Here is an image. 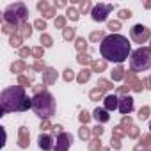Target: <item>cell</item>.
Listing matches in <instances>:
<instances>
[{
  "label": "cell",
  "mask_w": 151,
  "mask_h": 151,
  "mask_svg": "<svg viewBox=\"0 0 151 151\" xmlns=\"http://www.w3.org/2000/svg\"><path fill=\"white\" fill-rule=\"evenodd\" d=\"M20 34H22L23 37H30V34H32V27H30V23H23V25H20Z\"/></svg>",
  "instance_id": "5bb4252c"
},
{
  "label": "cell",
  "mask_w": 151,
  "mask_h": 151,
  "mask_svg": "<svg viewBox=\"0 0 151 151\" xmlns=\"http://www.w3.org/2000/svg\"><path fill=\"white\" fill-rule=\"evenodd\" d=\"M112 9H114L112 4H96L93 7V11H91V16H93L94 22H105Z\"/></svg>",
  "instance_id": "52a82bcc"
},
{
  "label": "cell",
  "mask_w": 151,
  "mask_h": 151,
  "mask_svg": "<svg viewBox=\"0 0 151 151\" xmlns=\"http://www.w3.org/2000/svg\"><path fill=\"white\" fill-rule=\"evenodd\" d=\"M91 39H93V41H98V39H101V41H103V39H105V36H103V32H93V34H91Z\"/></svg>",
  "instance_id": "4316f807"
},
{
  "label": "cell",
  "mask_w": 151,
  "mask_h": 151,
  "mask_svg": "<svg viewBox=\"0 0 151 151\" xmlns=\"http://www.w3.org/2000/svg\"><path fill=\"white\" fill-rule=\"evenodd\" d=\"M89 77H91V71H89V69H84V71L80 73V77H78V82H80V84H84V82H87V80H89Z\"/></svg>",
  "instance_id": "ac0fdd59"
},
{
  "label": "cell",
  "mask_w": 151,
  "mask_h": 151,
  "mask_svg": "<svg viewBox=\"0 0 151 151\" xmlns=\"http://www.w3.org/2000/svg\"><path fill=\"white\" fill-rule=\"evenodd\" d=\"M130 68L135 73L147 71L151 68V48L149 46H140L132 52L130 55Z\"/></svg>",
  "instance_id": "5b68a950"
},
{
  "label": "cell",
  "mask_w": 151,
  "mask_h": 151,
  "mask_svg": "<svg viewBox=\"0 0 151 151\" xmlns=\"http://www.w3.org/2000/svg\"><path fill=\"white\" fill-rule=\"evenodd\" d=\"M48 128H50L48 121H43V123H41V130H48Z\"/></svg>",
  "instance_id": "f35d334b"
},
{
  "label": "cell",
  "mask_w": 151,
  "mask_h": 151,
  "mask_svg": "<svg viewBox=\"0 0 151 151\" xmlns=\"http://www.w3.org/2000/svg\"><path fill=\"white\" fill-rule=\"evenodd\" d=\"M130 16H132V11H130V9H121V11H119V18H121V20H126V18H130Z\"/></svg>",
  "instance_id": "603a6c76"
},
{
  "label": "cell",
  "mask_w": 151,
  "mask_h": 151,
  "mask_svg": "<svg viewBox=\"0 0 151 151\" xmlns=\"http://www.w3.org/2000/svg\"><path fill=\"white\" fill-rule=\"evenodd\" d=\"M147 151H151V149H147Z\"/></svg>",
  "instance_id": "ee69618b"
},
{
  "label": "cell",
  "mask_w": 151,
  "mask_h": 151,
  "mask_svg": "<svg viewBox=\"0 0 151 151\" xmlns=\"http://www.w3.org/2000/svg\"><path fill=\"white\" fill-rule=\"evenodd\" d=\"M89 9H91V4H89V2L82 4V11H89Z\"/></svg>",
  "instance_id": "74e56055"
},
{
  "label": "cell",
  "mask_w": 151,
  "mask_h": 151,
  "mask_svg": "<svg viewBox=\"0 0 151 151\" xmlns=\"http://www.w3.org/2000/svg\"><path fill=\"white\" fill-rule=\"evenodd\" d=\"M41 43H43V46H52V37L46 36V34H43L41 36Z\"/></svg>",
  "instance_id": "d4e9b609"
},
{
  "label": "cell",
  "mask_w": 151,
  "mask_h": 151,
  "mask_svg": "<svg viewBox=\"0 0 151 151\" xmlns=\"http://www.w3.org/2000/svg\"><path fill=\"white\" fill-rule=\"evenodd\" d=\"M93 117H94L98 123H107V121L110 119V114H109V110H107L105 107H98V109H94Z\"/></svg>",
  "instance_id": "7c38bea8"
},
{
  "label": "cell",
  "mask_w": 151,
  "mask_h": 151,
  "mask_svg": "<svg viewBox=\"0 0 151 151\" xmlns=\"http://www.w3.org/2000/svg\"><path fill=\"white\" fill-rule=\"evenodd\" d=\"M64 78H66L68 82H69V80L73 78V71H71V69H66V75H64Z\"/></svg>",
  "instance_id": "d6a6232c"
},
{
  "label": "cell",
  "mask_w": 151,
  "mask_h": 151,
  "mask_svg": "<svg viewBox=\"0 0 151 151\" xmlns=\"http://www.w3.org/2000/svg\"><path fill=\"white\" fill-rule=\"evenodd\" d=\"M37 146H39V149H43V151H53L55 142H53L52 135H48V133H41L39 139H37Z\"/></svg>",
  "instance_id": "30bf717a"
},
{
  "label": "cell",
  "mask_w": 151,
  "mask_h": 151,
  "mask_svg": "<svg viewBox=\"0 0 151 151\" xmlns=\"http://www.w3.org/2000/svg\"><path fill=\"white\" fill-rule=\"evenodd\" d=\"M32 110L43 121H48L55 114V98L50 91H37L32 96Z\"/></svg>",
  "instance_id": "3957f363"
},
{
  "label": "cell",
  "mask_w": 151,
  "mask_h": 151,
  "mask_svg": "<svg viewBox=\"0 0 151 151\" xmlns=\"http://www.w3.org/2000/svg\"><path fill=\"white\" fill-rule=\"evenodd\" d=\"M53 78H55V73H53V69H46V77L43 78L46 84H52L53 82Z\"/></svg>",
  "instance_id": "44dd1931"
},
{
  "label": "cell",
  "mask_w": 151,
  "mask_h": 151,
  "mask_svg": "<svg viewBox=\"0 0 151 151\" xmlns=\"http://www.w3.org/2000/svg\"><path fill=\"white\" fill-rule=\"evenodd\" d=\"M94 133H96V135H101V133H103V128H101V126H96Z\"/></svg>",
  "instance_id": "ab89813d"
},
{
  "label": "cell",
  "mask_w": 151,
  "mask_h": 151,
  "mask_svg": "<svg viewBox=\"0 0 151 151\" xmlns=\"http://www.w3.org/2000/svg\"><path fill=\"white\" fill-rule=\"evenodd\" d=\"M34 27H36V29H39V30H45V29H46V22H45V20H36Z\"/></svg>",
  "instance_id": "484cf974"
},
{
  "label": "cell",
  "mask_w": 151,
  "mask_h": 151,
  "mask_svg": "<svg viewBox=\"0 0 151 151\" xmlns=\"http://www.w3.org/2000/svg\"><path fill=\"white\" fill-rule=\"evenodd\" d=\"M117 109H119V112H121L123 116L132 114V112H133V98H132V96H121Z\"/></svg>",
  "instance_id": "9c48e42d"
},
{
  "label": "cell",
  "mask_w": 151,
  "mask_h": 151,
  "mask_svg": "<svg viewBox=\"0 0 151 151\" xmlns=\"http://www.w3.org/2000/svg\"><path fill=\"white\" fill-rule=\"evenodd\" d=\"M149 84H151V78H149Z\"/></svg>",
  "instance_id": "7bdbcfd3"
},
{
  "label": "cell",
  "mask_w": 151,
  "mask_h": 151,
  "mask_svg": "<svg viewBox=\"0 0 151 151\" xmlns=\"http://www.w3.org/2000/svg\"><path fill=\"white\" fill-rule=\"evenodd\" d=\"M41 53H43V50H41V48H36V50H34V55H37V57H41Z\"/></svg>",
  "instance_id": "60d3db41"
},
{
  "label": "cell",
  "mask_w": 151,
  "mask_h": 151,
  "mask_svg": "<svg viewBox=\"0 0 151 151\" xmlns=\"http://www.w3.org/2000/svg\"><path fill=\"white\" fill-rule=\"evenodd\" d=\"M73 144V135L68 133V132H60L57 135V140H55V146H53V151H68Z\"/></svg>",
  "instance_id": "ba28073f"
},
{
  "label": "cell",
  "mask_w": 151,
  "mask_h": 151,
  "mask_svg": "<svg viewBox=\"0 0 151 151\" xmlns=\"http://www.w3.org/2000/svg\"><path fill=\"white\" fill-rule=\"evenodd\" d=\"M103 68H105L103 62H94V69H103Z\"/></svg>",
  "instance_id": "8d00e7d4"
},
{
  "label": "cell",
  "mask_w": 151,
  "mask_h": 151,
  "mask_svg": "<svg viewBox=\"0 0 151 151\" xmlns=\"http://www.w3.org/2000/svg\"><path fill=\"white\" fill-rule=\"evenodd\" d=\"M9 45H11L13 48H18V46L22 45V37H20V36H14V34H13V36L9 37Z\"/></svg>",
  "instance_id": "2e32d148"
},
{
  "label": "cell",
  "mask_w": 151,
  "mask_h": 151,
  "mask_svg": "<svg viewBox=\"0 0 151 151\" xmlns=\"http://www.w3.org/2000/svg\"><path fill=\"white\" fill-rule=\"evenodd\" d=\"M123 71H124V69H123L121 66H119L117 69H114V71H112V78H114V80H121V78H123Z\"/></svg>",
  "instance_id": "ffe728a7"
},
{
  "label": "cell",
  "mask_w": 151,
  "mask_h": 151,
  "mask_svg": "<svg viewBox=\"0 0 151 151\" xmlns=\"http://www.w3.org/2000/svg\"><path fill=\"white\" fill-rule=\"evenodd\" d=\"M73 37H75V29L66 27V29H64V39H66V41H71Z\"/></svg>",
  "instance_id": "d6986e66"
},
{
  "label": "cell",
  "mask_w": 151,
  "mask_h": 151,
  "mask_svg": "<svg viewBox=\"0 0 151 151\" xmlns=\"http://www.w3.org/2000/svg\"><path fill=\"white\" fill-rule=\"evenodd\" d=\"M23 69H25V64L23 62H13L11 64V71L13 73H22Z\"/></svg>",
  "instance_id": "e0dca14e"
},
{
  "label": "cell",
  "mask_w": 151,
  "mask_h": 151,
  "mask_svg": "<svg viewBox=\"0 0 151 151\" xmlns=\"http://www.w3.org/2000/svg\"><path fill=\"white\" fill-rule=\"evenodd\" d=\"M18 80H20V86H23V87H25V86H29V84H30V80H29V78H25V77H20V78H18Z\"/></svg>",
  "instance_id": "4dcf8cb0"
},
{
  "label": "cell",
  "mask_w": 151,
  "mask_h": 151,
  "mask_svg": "<svg viewBox=\"0 0 151 151\" xmlns=\"http://www.w3.org/2000/svg\"><path fill=\"white\" fill-rule=\"evenodd\" d=\"M55 27H60V29H66V27H64V18H57V20H55Z\"/></svg>",
  "instance_id": "f546056e"
},
{
  "label": "cell",
  "mask_w": 151,
  "mask_h": 151,
  "mask_svg": "<svg viewBox=\"0 0 151 151\" xmlns=\"http://www.w3.org/2000/svg\"><path fill=\"white\" fill-rule=\"evenodd\" d=\"M89 119H91V116H89V112H87V110H84V112L80 114V121H82V123H87Z\"/></svg>",
  "instance_id": "f1b7e54d"
},
{
  "label": "cell",
  "mask_w": 151,
  "mask_h": 151,
  "mask_svg": "<svg viewBox=\"0 0 151 151\" xmlns=\"http://www.w3.org/2000/svg\"><path fill=\"white\" fill-rule=\"evenodd\" d=\"M29 53H30L29 48H22V50H20V55H22V57H25V55H29Z\"/></svg>",
  "instance_id": "e575fe53"
},
{
  "label": "cell",
  "mask_w": 151,
  "mask_h": 151,
  "mask_svg": "<svg viewBox=\"0 0 151 151\" xmlns=\"http://www.w3.org/2000/svg\"><path fill=\"white\" fill-rule=\"evenodd\" d=\"M18 144H20L22 147H27V146H29V135H27V130H25V128L22 130V135H20V142H18Z\"/></svg>",
  "instance_id": "9a60e30c"
},
{
  "label": "cell",
  "mask_w": 151,
  "mask_h": 151,
  "mask_svg": "<svg viewBox=\"0 0 151 151\" xmlns=\"http://www.w3.org/2000/svg\"><path fill=\"white\" fill-rule=\"evenodd\" d=\"M68 18H71L73 22H77V20H78V11L73 9V7H69V9H68Z\"/></svg>",
  "instance_id": "7402d4cb"
},
{
  "label": "cell",
  "mask_w": 151,
  "mask_h": 151,
  "mask_svg": "<svg viewBox=\"0 0 151 151\" xmlns=\"http://www.w3.org/2000/svg\"><path fill=\"white\" fill-rule=\"evenodd\" d=\"M77 46H78V48L82 50V48L86 46V39H82V37H80V39H77Z\"/></svg>",
  "instance_id": "836d02e7"
},
{
  "label": "cell",
  "mask_w": 151,
  "mask_h": 151,
  "mask_svg": "<svg viewBox=\"0 0 151 151\" xmlns=\"http://www.w3.org/2000/svg\"><path fill=\"white\" fill-rule=\"evenodd\" d=\"M37 9H39V11H45V14H43L45 18H52V16H53V9L48 7L46 2H39V4H37Z\"/></svg>",
  "instance_id": "4fadbf2b"
},
{
  "label": "cell",
  "mask_w": 151,
  "mask_h": 151,
  "mask_svg": "<svg viewBox=\"0 0 151 151\" xmlns=\"http://www.w3.org/2000/svg\"><path fill=\"white\" fill-rule=\"evenodd\" d=\"M78 60H80L82 64H84V62H89V55H80V57H78Z\"/></svg>",
  "instance_id": "d590c367"
},
{
  "label": "cell",
  "mask_w": 151,
  "mask_h": 151,
  "mask_svg": "<svg viewBox=\"0 0 151 151\" xmlns=\"http://www.w3.org/2000/svg\"><path fill=\"white\" fill-rule=\"evenodd\" d=\"M130 37H132V41H133V43L142 45V43H146V41L151 37V30H149L146 25L137 23V25H133V27H132V30H130Z\"/></svg>",
  "instance_id": "8992f818"
},
{
  "label": "cell",
  "mask_w": 151,
  "mask_h": 151,
  "mask_svg": "<svg viewBox=\"0 0 151 151\" xmlns=\"http://www.w3.org/2000/svg\"><path fill=\"white\" fill-rule=\"evenodd\" d=\"M103 105H105V109L110 112V110H116L117 107H119V98L116 96V94H107L105 96V100H103Z\"/></svg>",
  "instance_id": "8fae6325"
},
{
  "label": "cell",
  "mask_w": 151,
  "mask_h": 151,
  "mask_svg": "<svg viewBox=\"0 0 151 151\" xmlns=\"http://www.w3.org/2000/svg\"><path fill=\"white\" fill-rule=\"evenodd\" d=\"M80 137H82V139H87V137H89V130H86V126L80 130Z\"/></svg>",
  "instance_id": "1f68e13d"
},
{
  "label": "cell",
  "mask_w": 151,
  "mask_h": 151,
  "mask_svg": "<svg viewBox=\"0 0 151 151\" xmlns=\"http://www.w3.org/2000/svg\"><path fill=\"white\" fill-rule=\"evenodd\" d=\"M2 20H4V23L13 25V27L23 25L29 20V9H27V6L23 2H14V4H11V6H7L4 9Z\"/></svg>",
  "instance_id": "277c9868"
},
{
  "label": "cell",
  "mask_w": 151,
  "mask_h": 151,
  "mask_svg": "<svg viewBox=\"0 0 151 151\" xmlns=\"http://www.w3.org/2000/svg\"><path fill=\"white\" fill-rule=\"evenodd\" d=\"M119 27H121V23H119V22H109V29L112 30V34H114V32H117V30H119Z\"/></svg>",
  "instance_id": "cb8c5ba5"
},
{
  "label": "cell",
  "mask_w": 151,
  "mask_h": 151,
  "mask_svg": "<svg viewBox=\"0 0 151 151\" xmlns=\"http://www.w3.org/2000/svg\"><path fill=\"white\" fill-rule=\"evenodd\" d=\"M0 107H2V116L9 112H27L32 109V98L27 96L23 86H11L0 94Z\"/></svg>",
  "instance_id": "7a4b0ae2"
},
{
  "label": "cell",
  "mask_w": 151,
  "mask_h": 151,
  "mask_svg": "<svg viewBox=\"0 0 151 151\" xmlns=\"http://www.w3.org/2000/svg\"><path fill=\"white\" fill-rule=\"evenodd\" d=\"M147 114H149V109H147V107H144V109H140L139 117H140V119H146V117H147Z\"/></svg>",
  "instance_id": "83f0119b"
},
{
  "label": "cell",
  "mask_w": 151,
  "mask_h": 151,
  "mask_svg": "<svg viewBox=\"0 0 151 151\" xmlns=\"http://www.w3.org/2000/svg\"><path fill=\"white\" fill-rule=\"evenodd\" d=\"M100 53L109 62L123 64L132 55V46H130L128 37H124L121 34H110V36H105V39L101 41Z\"/></svg>",
  "instance_id": "6da1fadb"
},
{
  "label": "cell",
  "mask_w": 151,
  "mask_h": 151,
  "mask_svg": "<svg viewBox=\"0 0 151 151\" xmlns=\"http://www.w3.org/2000/svg\"><path fill=\"white\" fill-rule=\"evenodd\" d=\"M149 130H151V121H149Z\"/></svg>",
  "instance_id": "b9f144b4"
}]
</instances>
